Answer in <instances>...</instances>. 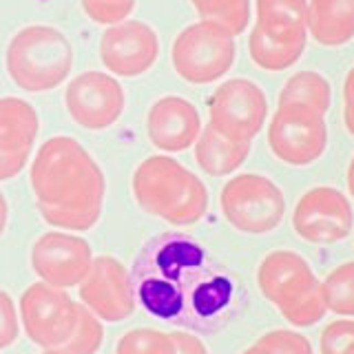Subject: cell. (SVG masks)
Here are the masks:
<instances>
[{"label": "cell", "instance_id": "obj_9", "mask_svg": "<svg viewBox=\"0 0 354 354\" xmlns=\"http://www.w3.org/2000/svg\"><path fill=\"white\" fill-rule=\"evenodd\" d=\"M268 115L261 86L246 77H232L208 100V127L235 142H252Z\"/></svg>", "mask_w": 354, "mask_h": 354}, {"label": "cell", "instance_id": "obj_1", "mask_svg": "<svg viewBox=\"0 0 354 354\" xmlns=\"http://www.w3.org/2000/svg\"><path fill=\"white\" fill-rule=\"evenodd\" d=\"M131 281L142 310L193 335L221 332L243 308L239 277L182 230H164L144 241Z\"/></svg>", "mask_w": 354, "mask_h": 354}, {"label": "cell", "instance_id": "obj_34", "mask_svg": "<svg viewBox=\"0 0 354 354\" xmlns=\"http://www.w3.org/2000/svg\"><path fill=\"white\" fill-rule=\"evenodd\" d=\"M7 221H9V206H7V199H5L3 191H0V237L5 235Z\"/></svg>", "mask_w": 354, "mask_h": 354}, {"label": "cell", "instance_id": "obj_6", "mask_svg": "<svg viewBox=\"0 0 354 354\" xmlns=\"http://www.w3.org/2000/svg\"><path fill=\"white\" fill-rule=\"evenodd\" d=\"M237 58L235 36L215 25L199 20L177 33L171 49L173 69L191 84H213L224 77Z\"/></svg>", "mask_w": 354, "mask_h": 354}, {"label": "cell", "instance_id": "obj_23", "mask_svg": "<svg viewBox=\"0 0 354 354\" xmlns=\"http://www.w3.org/2000/svg\"><path fill=\"white\" fill-rule=\"evenodd\" d=\"M202 20L228 29L232 36L246 31L250 20V0H191Z\"/></svg>", "mask_w": 354, "mask_h": 354}, {"label": "cell", "instance_id": "obj_13", "mask_svg": "<svg viewBox=\"0 0 354 354\" xmlns=\"http://www.w3.org/2000/svg\"><path fill=\"white\" fill-rule=\"evenodd\" d=\"M93 252L88 241L71 232L49 230L31 246V270L53 288H73L91 270Z\"/></svg>", "mask_w": 354, "mask_h": 354}, {"label": "cell", "instance_id": "obj_11", "mask_svg": "<svg viewBox=\"0 0 354 354\" xmlns=\"http://www.w3.org/2000/svg\"><path fill=\"white\" fill-rule=\"evenodd\" d=\"M64 106L77 127L86 131H102L115 124L124 113L127 95L113 75L84 71L75 75L66 86Z\"/></svg>", "mask_w": 354, "mask_h": 354}, {"label": "cell", "instance_id": "obj_31", "mask_svg": "<svg viewBox=\"0 0 354 354\" xmlns=\"http://www.w3.org/2000/svg\"><path fill=\"white\" fill-rule=\"evenodd\" d=\"M27 153H5L0 151V182H7L16 177L27 166Z\"/></svg>", "mask_w": 354, "mask_h": 354}, {"label": "cell", "instance_id": "obj_2", "mask_svg": "<svg viewBox=\"0 0 354 354\" xmlns=\"http://www.w3.org/2000/svg\"><path fill=\"white\" fill-rule=\"evenodd\" d=\"M29 182L42 219L53 228L88 230L102 215L104 173L75 138L55 136L42 142Z\"/></svg>", "mask_w": 354, "mask_h": 354}, {"label": "cell", "instance_id": "obj_14", "mask_svg": "<svg viewBox=\"0 0 354 354\" xmlns=\"http://www.w3.org/2000/svg\"><path fill=\"white\" fill-rule=\"evenodd\" d=\"M80 304L106 324L129 319L138 306L131 272L115 257L100 254L80 283Z\"/></svg>", "mask_w": 354, "mask_h": 354}, {"label": "cell", "instance_id": "obj_24", "mask_svg": "<svg viewBox=\"0 0 354 354\" xmlns=\"http://www.w3.org/2000/svg\"><path fill=\"white\" fill-rule=\"evenodd\" d=\"M324 299L330 313L341 317H354V261L337 266L324 281Z\"/></svg>", "mask_w": 354, "mask_h": 354}, {"label": "cell", "instance_id": "obj_28", "mask_svg": "<svg viewBox=\"0 0 354 354\" xmlns=\"http://www.w3.org/2000/svg\"><path fill=\"white\" fill-rule=\"evenodd\" d=\"M321 354H354V321L337 319L321 332Z\"/></svg>", "mask_w": 354, "mask_h": 354}, {"label": "cell", "instance_id": "obj_19", "mask_svg": "<svg viewBox=\"0 0 354 354\" xmlns=\"http://www.w3.org/2000/svg\"><path fill=\"white\" fill-rule=\"evenodd\" d=\"M40 133L36 109L14 95L0 97V151L31 155Z\"/></svg>", "mask_w": 354, "mask_h": 354}, {"label": "cell", "instance_id": "obj_17", "mask_svg": "<svg viewBox=\"0 0 354 354\" xmlns=\"http://www.w3.org/2000/svg\"><path fill=\"white\" fill-rule=\"evenodd\" d=\"M254 27L261 36L295 44L308 42V0H254Z\"/></svg>", "mask_w": 354, "mask_h": 354}, {"label": "cell", "instance_id": "obj_26", "mask_svg": "<svg viewBox=\"0 0 354 354\" xmlns=\"http://www.w3.org/2000/svg\"><path fill=\"white\" fill-rule=\"evenodd\" d=\"M115 354H175L173 335L155 328H133L120 337Z\"/></svg>", "mask_w": 354, "mask_h": 354}, {"label": "cell", "instance_id": "obj_33", "mask_svg": "<svg viewBox=\"0 0 354 354\" xmlns=\"http://www.w3.org/2000/svg\"><path fill=\"white\" fill-rule=\"evenodd\" d=\"M343 120H354V66L343 82Z\"/></svg>", "mask_w": 354, "mask_h": 354}, {"label": "cell", "instance_id": "obj_8", "mask_svg": "<svg viewBox=\"0 0 354 354\" xmlns=\"http://www.w3.org/2000/svg\"><path fill=\"white\" fill-rule=\"evenodd\" d=\"M268 147L283 164L308 166L317 162L328 147L326 118L304 104H279L268 124Z\"/></svg>", "mask_w": 354, "mask_h": 354}, {"label": "cell", "instance_id": "obj_32", "mask_svg": "<svg viewBox=\"0 0 354 354\" xmlns=\"http://www.w3.org/2000/svg\"><path fill=\"white\" fill-rule=\"evenodd\" d=\"M173 341L175 354H208L204 341L195 335H188V332H173Z\"/></svg>", "mask_w": 354, "mask_h": 354}, {"label": "cell", "instance_id": "obj_25", "mask_svg": "<svg viewBox=\"0 0 354 354\" xmlns=\"http://www.w3.org/2000/svg\"><path fill=\"white\" fill-rule=\"evenodd\" d=\"M104 330L102 321H100L91 310L80 304V313H77L75 328L71 337L66 339L62 346L49 350L51 354H95L102 346Z\"/></svg>", "mask_w": 354, "mask_h": 354}, {"label": "cell", "instance_id": "obj_15", "mask_svg": "<svg viewBox=\"0 0 354 354\" xmlns=\"http://www.w3.org/2000/svg\"><path fill=\"white\" fill-rule=\"evenodd\" d=\"M160 55V38L142 20H124L111 25L100 40V60L106 71L120 77L147 73Z\"/></svg>", "mask_w": 354, "mask_h": 354}, {"label": "cell", "instance_id": "obj_10", "mask_svg": "<svg viewBox=\"0 0 354 354\" xmlns=\"http://www.w3.org/2000/svg\"><path fill=\"white\" fill-rule=\"evenodd\" d=\"M80 304L62 288L49 283H31L20 297V321L33 346L53 350L71 337Z\"/></svg>", "mask_w": 354, "mask_h": 354}, {"label": "cell", "instance_id": "obj_3", "mask_svg": "<svg viewBox=\"0 0 354 354\" xmlns=\"http://www.w3.org/2000/svg\"><path fill=\"white\" fill-rule=\"evenodd\" d=\"M138 206L173 226H193L206 215L208 191L199 177L169 155H151L131 180Z\"/></svg>", "mask_w": 354, "mask_h": 354}, {"label": "cell", "instance_id": "obj_37", "mask_svg": "<svg viewBox=\"0 0 354 354\" xmlns=\"http://www.w3.org/2000/svg\"><path fill=\"white\" fill-rule=\"evenodd\" d=\"M42 354H51V352H49V350H44V352H42Z\"/></svg>", "mask_w": 354, "mask_h": 354}, {"label": "cell", "instance_id": "obj_29", "mask_svg": "<svg viewBox=\"0 0 354 354\" xmlns=\"http://www.w3.org/2000/svg\"><path fill=\"white\" fill-rule=\"evenodd\" d=\"M84 14L91 18L93 22L100 25H118V22H124L133 7H136V0H80Z\"/></svg>", "mask_w": 354, "mask_h": 354}, {"label": "cell", "instance_id": "obj_5", "mask_svg": "<svg viewBox=\"0 0 354 354\" xmlns=\"http://www.w3.org/2000/svg\"><path fill=\"white\" fill-rule=\"evenodd\" d=\"M5 66L18 88L44 93L69 77L73 47L60 29L51 25H29L9 40Z\"/></svg>", "mask_w": 354, "mask_h": 354}, {"label": "cell", "instance_id": "obj_16", "mask_svg": "<svg viewBox=\"0 0 354 354\" xmlns=\"http://www.w3.org/2000/svg\"><path fill=\"white\" fill-rule=\"evenodd\" d=\"M147 131L153 147L169 153L191 149L202 136V118L193 102L180 95L155 100L147 115Z\"/></svg>", "mask_w": 354, "mask_h": 354}, {"label": "cell", "instance_id": "obj_36", "mask_svg": "<svg viewBox=\"0 0 354 354\" xmlns=\"http://www.w3.org/2000/svg\"><path fill=\"white\" fill-rule=\"evenodd\" d=\"M241 354H266L259 346H257V343H254V346H250V348H246V350H243Z\"/></svg>", "mask_w": 354, "mask_h": 354}, {"label": "cell", "instance_id": "obj_35", "mask_svg": "<svg viewBox=\"0 0 354 354\" xmlns=\"http://www.w3.org/2000/svg\"><path fill=\"white\" fill-rule=\"evenodd\" d=\"M346 180H348V191L350 195L354 197V155H352V160L348 164V175H346Z\"/></svg>", "mask_w": 354, "mask_h": 354}, {"label": "cell", "instance_id": "obj_27", "mask_svg": "<svg viewBox=\"0 0 354 354\" xmlns=\"http://www.w3.org/2000/svg\"><path fill=\"white\" fill-rule=\"evenodd\" d=\"M266 354H315L310 341L295 330H270L257 339Z\"/></svg>", "mask_w": 354, "mask_h": 354}, {"label": "cell", "instance_id": "obj_20", "mask_svg": "<svg viewBox=\"0 0 354 354\" xmlns=\"http://www.w3.org/2000/svg\"><path fill=\"white\" fill-rule=\"evenodd\" d=\"M252 142H235L219 136L213 129H204L195 142V162L206 175L224 177L235 173L248 160Z\"/></svg>", "mask_w": 354, "mask_h": 354}, {"label": "cell", "instance_id": "obj_21", "mask_svg": "<svg viewBox=\"0 0 354 354\" xmlns=\"http://www.w3.org/2000/svg\"><path fill=\"white\" fill-rule=\"evenodd\" d=\"M295 102L315 109L317 113L326 115L332 102V88L330 82L321 73L315 71H299L288 77L279 93V104Z\"/></svg>", "mask_w": 354, "mask_h": 354}, {"label": "cell", "instance_id": "obj_30", "mask_svg": "<svg viewBox=\"0 0 354 354\" xmlns=\"http://www.w3.org/2000/svg\"><path fill=\"white\" fill-rule=\"evenodd\" d=\"M18 339V313L5 290H0V350L9 348Z\"/></svg>", "mask_w": 354, "mask_h": 354}, {"label": "cell", "instance_id": "obj_18", "mask_svg": "<svg viewBox=\"0 0 354 354\" xmlns=\"http://www.w3.org/2000/svg\"><path fill=\"white\" fill-rule=\"evenodd\" d=\"M308 33L324 47L354 38V0H308Z\"/></svg>", "mask_w": 354, "mask_h": 354}, {"label": "cell", "instance_id": "obj_7", "mask_svg": "<svg viewBox=\"0 0 354 354\" xmlns=\"http://www.w3.org/2000/svg\"><path fill=\"white\" fill-rule=\"evenodd\" d=\"M219 206L224 219L243 235H268L286 215L283 191L259 173H243L226 182Z\"/></svg>", "mask_w": 354, "mask_h": 354}, {"label": "cell", "instance_id": "obj_22", "mask_svg": "<svg viewBox=\"0 0 354 354\" xmlns=\"http://www.w3.org/2000/svg\"><path fill=\"white\" fill-rule=\"evenodd\" d=\"M248 51H250V60L257 66H261V69L283 71L299 62V58L306 51V42H295V44L277 42L261 36L257 29H252L248 38Z\"/></svg>", "mask_w": 354, "mask_h": 354}, {"label": "cell", "instance_id": "obj_12", "mask_svg": "<svg viewBox=\"0 0 354 354\" xmlns=\"http://www.w3.org/2000/svg\"><path fill=\"white\" fill-rule=\"evenodd\" d=\"M292 228L310 243H337L350 237L354 213L350 199L339 188L315 186L295 206Z\"/></svg>", "mask_w": 354, "mask_h": 354}, {"label": "cell", "instance_id": "obj_4", "mask_svg": "<svg viewBox=\"0 0 354 354\" xmlns=\"http://www.w3.org/2000/svg\"><path fill=\"white\" fill-rule=\"evenodd\" d=\"M259 292L297 328H310L328 313L324 288L306 257L295 250H272L259 261Z\"/></svg>", "mask_w": 354, "mask_h": 354}]
</instances>
